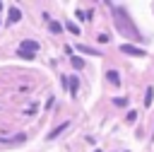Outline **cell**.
<instances>
[{"mask_svg": "<svg viewBox=\"0 0 154 152\" xmlns=\"http://www.w3.org/2000/svg\"><path fill=\"white\" fill-rule=\"evenodd\" d=\"M67 31H70V34H82V31H79V27H77V24H72V22H67Z\"/></svg>", "mask_w": 154, "mask_h": 152, "instance_id": "8fae6325", "label": "cell"}, {"mask_svg": "<svg viewBox=\"0 0 154 152\" xmlns=\"http://www.w3.org/2000/svg\"><path fill=\"white\" fill-rule=\"evenodd\" d=\"M22 19V12L17 10V7H10V19H7V24H14V22H19Z\"/></svg>", "mask_w": 154, "mask_h": 152, "instance_id": "277c9868", "label": "cell"}, {"mask_svg": "<svg viewBox=\"0 0 154 152\" xmlns=\"http://www.w3.org/2000/svg\"><path fill=\"white\" fill-rule=\"evenodd\" d=\"M152 99H154V89L149 87V89H147V94H144V106H152Z\"/></svg>", "mask_w": 154, "mask_h": 152, "instance_id": "9c48e42d", "label": "cell"}, {"mask_svg": "<svg viewBox=\"0 0 154 152\" xmlns=\"http://www.w3.org/2000/svg\"><path fill=\"white\" fill-rule=\"evenodd\" d=\"M65 84H70V92H77V87H79V80L72 75V77H67V80H65Z\"/></svg>", "mask_w": 154, "mask_h": 152, "instance_id": "8992f818", "label": "cell"}, {"mask_svg": "<svg viewBox=\"0 0 154 152\" xmlns=\"http://www.w3.org/2000/svg\"><path fill=\"white\" fill-rule=\"evenodd\" d=\"M36 48H38V43H36V41H24V43L19 46V51H24V53H31V55H34V51H36Z\"/></svg>", "mask_w": 154, "mask_h": 152, "instance_id": "7a4b0ae2", "label": "cell"}, {"mask_svg": "<svg viewBox=\"0 0 154 152\" xmlns=\"http://www.w3.org/2000/svg\"><path fill=\"white\" fill-rule=\"evenodd\" d=\"M0 10H2V2H0Z\"/></svg>", "mask_w": 154, "mask_h": 152, "instance_id": "4fadbf2b", "label": "cell"}, {"mask_svg": "<svg viewBox=\"0 0 154 152\" xmlns=\"http://www.w3.org/2000/svg\"><path fill=\"white\" fill-rule=\"evenodd\" d=\"M87 17H89L87 12H82V10H77V19H79V22H82V19H87Z\"/></svg>", "mask_w": 154, "mask_h": 152, "instance_id": "7c38bea8", "label": "cell"}, {"mask_svg": "<svg viewBox=\"0 0 154 152\" xmlns=\"http://www.w3.org/2000/svg\"><path fill=\"white\" fill-rule=\"evenodd\" d=\"M113 104H116V106H128V97H116Z\"/></svg>", "mask_w": 154, "mask_h": 152, "instance_id": "30bf717a", "label": "cell"}, {"mask_svg": "<svg viewBox=\"0 0 154 152\" xmlns=\"http://www.w3.org/2000/svg\"><path fill=\"white\" fill-rule=\"evenodd\" d=\"M48 27H51V31H53V34H60V31H63V27H60L58 22H53V19H48Z\"/></svg>", "mask_w": 154, "mask_h": 152, "instance_id": "ba28073f", "label": "cell"}, {"mask_svg": "<svg viewBox=\"0 0 154 152\" xmlns=\"http://www.w3.org/2000/svg\"><path fill=\"white\" fill-rule=\"evenodd\" d=\"M120 51H123V53H130V55H144V48H140V46H130V43H123Z\"/></svg>", "mask_w": 154, "mask_h": 152, "instance_id": "6da1fadb", "label": "cell"}, {"mask_svg": "<svg viewBox=\"0 0 154 152\" xmlns=\"http://www.w3.org/2000/svg\"><path fill=\"white\" fill-rule=\"evenodd\" d=\"M106 77H108V82H113V84H120V75H118L116 70H108V72H106Z\"/></svg>", "mask_w": 154, "mask_h": 152, "instance_id": "5b68a950", "label": "cell"}, {"mask_svg": "<svg viewBox=\"0 0 154 152\" xmlns=\"http://www.w3.org/2000/svg\"><path fill=\"white\" fill-rule=\"evenodd\" d=\"M67 128H70V123H60L58 128H53V130L48 133V140H53V138H58V135H60L63 130H67Z\"/></svg>", "mask_w": 154, "mask_h": 152, "instance_id": "3957f363", "label": "cell"}, {"mask_svg": "<svg viewBox=\"0 0 154 152\" xmlns=\"http://www.w3.org/2000/svg\"><path fill=\"white\" fill-rule=\"evenodd\" d=\"M70 63H72L77 70H82V68H84V60H82V58H77V55H70Z\"/></svg>", "mask_w": 154, "mask_h": 152, "instance_id": "52a82bcc", "label": "cell"}]
</instances>
